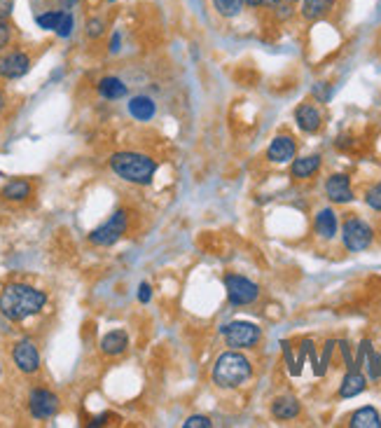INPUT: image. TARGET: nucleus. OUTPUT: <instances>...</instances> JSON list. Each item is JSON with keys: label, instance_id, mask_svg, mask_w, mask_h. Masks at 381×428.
Wrapping results in <instances>:
<instances>
[{"label": "nucleus", "instance_id": "e433bc0d", "mask_svg": "<svg viewBox=\"0 0 381 428\" xmlns=\"http://www.w3.org/2000/svg\"><path fill=\"white\" fill-rule=\"evenodd\" d=\"M286 3H299V0H286Z\"/></svg>", "mask_w": 381, "mask_h": 428}, {"label": "nucleus", "instance_id": "1a4fd4ad", "mask_svg": "<svg viewBox=\"0 0 381 428\" xmlns=\"http://www.w3.org/2000/svg\"><path fill=\"white\" fill-rule=\"evenodd\" d=\"M28 68L30 57L21 50H15L0 59V77H5V80H19V77L26 75Z\"/></svg>", "mask_w": 381, "mask_h": 428}, {"label": "nucleus", "instance_id": "393cba45", "mask_svg": "<svg viewBox=\"0 0 381 428\" xmlns=\"http://www.w3.org/2000/svg\"><path fill=\"white\" fill-rule=\"evenodd\" d=\"M59 19H61V10H47L35 17V21H38V26L42 30H57Z\"/></svg>", "mask_w": 381, "mask_h": 428}, {"label": "nucleus", "instance_id": "f257e3e1", "mask_svg": "<svg viewBox=\"0 0 381 428\" xmlns=\"http://www.w3.org/2000/svg\"><path fill=\"white\" fill-rule=\"evenodd\" d=\"M45 304V292L26 283H10L0 292V314L10 321H26L30 316L40 314Z\"/></svg>", "mask_w": 381, "mask_h": 428}, {"label": "nucleus", "instance_id": "cd10ccee", "mask_svg": "<svg viewBox=\"0 0 381 428\" xmlns=\"http://www.w3.org/2000/svg\"><path fill=\"white\" fill-rule=\"evenodd\" d=\"M12 33H15V28H12L10 19H8V17H0V52L8 50V47H10Z\"/></svg>", "mask_w": 381, "mask_h": 428}, {"label": "nucleus", "instance_id": "2f4dec72", "mask_svg": "<svg viewBox=\"0 0 381 428\" xmlns=\"http://www.w3.org/2000/svg\"><path fill=\"white\" fill-rule=\"evenodd\" d=\"M150 297H152V290H150V286L147 283H140V288H138V299L143 304H147L150 302Z\"/></svg>", "mask_w": 381, "mask_h": 428}, {"label": "nucleus", "instance_id": "f03ea898", "mask_svg": "<svg viewBox=\"0 0 381 428\" xmlns=\"http://www.w3.org/2000/svg\"><path fill=\"white\" fill-rule=\"evenodd\" d=\"M110 169L127 183H136V185H147L152 176L157 174V162L140 152H115L110 157Z\"/></svg>", "mask_w": 381, "mask_h": 428}, {"label": "nucleus", "instance_id": "7c9ffc66", "mask_svg": "<svg viewBox=\"0 0 381 428\" xmlns=\"http://www.w3.org/2000/svg\"><path fill=\"white\" fill-rule=\"evenodd\" d=\"M183 426H185V428H211L213 424H211V419H208V417H201V414H199V417H189Z\"/></svg>", "mask_w": 381, "mask_h": 428}, {"label": "nucleus", "instance_id": "423d86ee", "mask_svg": "<svg viewBox=\"0 0 381 428\" xmlns=\"http://www.w3.org/2000/svg\"><path fill=\"white\" fill-rule=\"evenodd\" d=\"M225 290L227 299L234 307H245V304H253L260 297V288L257 283H253L250 279L241 277V274H227L225 277Z\"/></svg>", "mask_w": 381, "mask_h": 428}, {"label": "nucleus", "instance_id": "39448f33", "mask_svg": "<svg viewBox=\"0 0 381 428\" xmlns=\"http://www.w3.org/2000/svg\"><path fill=\"white\" fill-rule=\"evenodd\" d=\"M220 335L232 348H255L262 339V330L250 321H232L220 328Z\"/></svg>", "mask_w": 381, "mask_h": 428}, {"label": "nucleus", "instance_id": "9b49d317", "mask_svg": "<svg viewBox=\"0 0 381 428\" xmlns=\"http://www.w3.org/2000/svg\"><path fill=\"white\" fill-rule=\"evenodd\" d=\"M325 194H328V199L335 201V204H349V201H353L351 178H349L346 174H333L325 180Z\"/></svg>", "mask_w": 381, "mask_h": 428}, {"label": "nucleus", "instance_id": "f8f14e48", "mask_svg": "<svg viewBox=\"0 0 381 428\" xmlns=\"http://www.w3.org/2000/svg\"><path fill=\"white\" fill-rule=\"evenodd\" d=\"M297 155V143L292 136H276L267 148V160L274 164H288Z\"/></svg>", "mask_w": 381, "mask_h": 428}, {"label": "nucleus", "instance_id": "b1692460", "mask_svg": "<svg viewBox=\"0 0 381 428\" xmlns=\"http://www.w3.org/2000/svg\"><path fill=\"white\" fill-rule=\"evenodd\" d=\"M243 5V0H213V10L225 19H234V17L241 15Z\"/></svg>", "mask_w": 381, "mask_h": 428}, {"label": "nucleus", "instance_id": "aec40b11", "mask_svg": "<svg viewBox=\"0 0 381 428\" xmlns=\"http://www.w3.org/2000/svg\"><path fill=\"white\" fill-rule=\"evenodd\" d=\"M155 101L150 99V96H133L131 101H129V113H131L133 120L138 122H147L155 118Z\"/></svg>", "mask_w": 381, "mask_h": 428}, {"label": "nucleus", "instance_id": "2eb2a0df", "mask_svg": "<svg viewBox=\"0 0 381 428\" xmlns=\"http://www.w3.org/2000/svg\"><path fill=\"white\" fill-rule=\"evenodd\" d=\"M321 155H306V157H299V160H292V167H290V176L297 180H306L311 176H316L321 171Z\"/></svg>", "mask_w": 381, "mask_h": 428}, {"label": "nucleus", "instance_id": "4468645a", "mask_svg": "<svg viewBox=\"0 0 381 428\" xmlns=\"http://www.w3.org/2000/svg\"><path fill=\"white\" fill-rule=\"evenodd\" d=\"M337 230H340V220H337V213L333 209H321L313 218V232H316L321 239L333 241L337 236Z\"/></svg>", "mask_w": 381, "mask_h": 428}, {"label": "nucleus", "instance_id": "473e14b6", "mask_svg": "<svg viewBox=\"0 0 381 428\" xmlns=\"http://www.w3.org/2000/svg\"><path fill=\"white\" fill-rule=\"evenodd\" d=\"M245 5H248V8H253V10H257V8H262L264 3H267V0H243Z\"/></svg>", "mask_w": 381, "mask_h": 428}, {"label": "nucleus", "instance_id": "c85d7f7f", "mask_svg": "<svg viewBox=\"0 0 381 428\" xmlns=\"http://www.w3.org/2000/svg\"><path fill=\"white\" fill-rule=\"evenodd\" d=\"M365 204L370 206L372 211H379V213H381V183L372 185V187L365 192Z\"/></svg>", "mask_w": 381, "mask_h": 428}, {"label": "nucleus", "instance_id": "bb28decb", "mask_svg": "<svg viewBox=\"0 0 381 428\" xmlns=\"http://www.w3.org/2000/svg\"><path fill=\"white\" fill-rule=\"evenodd\" d=\"M103 33H106V19H103V17H91L87 21V38L96 40V38H101Z\"/></svg>", "mask_w": 381, "mask_h": 428}, {"label": "nucleus", "instance_id": "f704fd0d", "mask_svg": "<svg viewBox=\"0 0 381 428\" xmlns=\"http://www.w3.org/2000/svg\"><path fill=\"white\" fill-rule=\"evenodd\" d=\"M3 108H5V96H3V91H0V113H3Z\"/></svg>", "mask_w": 381, "mask_h": 428}, {"label": "nucleus", "instance_id": "ddd939ff", "mask_svg": "<svg viewBox=\"0 0 381 428\" xmlns=\"http://www.w3.org/2000/svg\"><path fill=\"white\" fill-rule=\"evenodd\" d=\"M295 122H297V127L304 133H316L323 124V115L313 103H302V106H297V110H295Z\"/></svg>", "mask_w": 381, "mask_h": 428}, {"label": "nucleus", "instance_id": "4c0bfd02", "mask_svg": "<svg viewBox=\"0 0 381 428\" xmlns=\"http://www.w3.org/2000/svg\"><path fill=\"white\" fill-rule=\"evenodd\" d=\"M110 3H113V0H110Z\"/></svg>", "mask_w": 381, "mask_h": 428}, {"label": "nucleus", "instance_id": "f3484780", "mask_svg": "<svg viewBox=\"0 0 381 428\" xmlns=\"http://www.w3.org/2000/svg\"><path fill=\"white\" fill-rule=\"evenodd\" d=\"M335 8V0H302V8H299V15L304 17L306 21H318L323 17H328Z\"/></svg>", "mask_w": 381, "mask_h": 428}, {"label": "nucleus", "instance_id": "dca6fc26", "mask_svg": "<svg viewBox=\"0 0 381 428\" xmlns=\"http://www.w3.org/2000/svg\"><path fill=\"white\" fill-rule=\"evenodd\" d=\"M299 412H302V405H299V400L292 398V396H281V398H276L272 405V414L281 421H290L295 417H299Z\"/></svg>", "mask_w": 381, "mask_h": 428}, {"label": "nucleus", "instance_id": "412c9836", "mask_svg": "<svg viewBox=\"0 0 381 428\" xmlns=\"http://www.w3.org/2000/svg\"><path fill=\"white\" fill-rule=\"evenodd\" d=\"M351 428H381V414L374 407H360L351 414Z\"/></svg>", "mask_w": 381, "mask_h": 428}, {"label": "nucleus", "instance_id": "4be33fe9", "mask_svg": "<svg viewBox=\"0 0 381 428\" xmlns=\"http://www.w3.org/2000/svg\"><path fill=\"white\" fill-rule=\"evenodd\" d=\"M98 94H101L103 99H110V101L122 99V96H127V84L122 82L120 77L108 75V77H103V80L98 82Z\"/></svg>", "mask_w": 381, "mask_h": 428}, {"label": "nucleus", "instance_id": "7ed1b4c3", "mask_svg": "<svg viewBox=\"0 0 381 428\" xmlns=\"http://www.w3.org/2000/svg\"><path fill=\"white\" fill-rule=\"evenodd\" d=\"M250 375H253V365L236 348L234 351H225L213 365V384L220 389L241 387L243 382H248Z\"/></svg>", "mask_w": 381, "mask_h": 428}, {"label": "nucleus", "instance_id": "72a5a7b5", "mask_svg": "<svg viewBox=\"0 0 381 428\" xmlns=\"http://www.w3.org/2000/svg\"><path fill=\"white\" fill-rule=\"evenodd\" d=\"M118 45H120V33H115V35H113V42H110V52H118V50H120Z\"/></svg>", "mask_w": 381, "mask_h": 428}, {"label": "nucleus", "instance_id": "5701e85b", "mask_svg": "<svg viewBox=\"0 0 381 428\" xmlns=\"http://www.w3.org/2000/svg\"><path fill=\"white\" fill-rule=\"evenodd\" d=\"M30 192H33V187H30V183L24 178L10 180L8 185L3 187V197L8 201H24L30 197Z\"/></svg>", "mask_w": 381, "mask_h": 428}, {"label": "nucleus", "instance_id": "6ab92c4d", "mask_svg": "<svg viewBox=\"0 0 381 428\" xmlns=\"http://www.w3.org/2000/svg\"><path fill=\"white\" fill-rule=\"evenodd\" d=\"M127 346H129V337L124 330H113V333H108L101 339V351L106 356H120V353L127 351Z\"/></svg>", "mask_w": 381, "mask_h": 428}, {"label": "nucleus", "instance_id": "a211bd4d", "mask_svg": "<svg viewBox=\"0 0 381 428\" xmlns=\"http://www.w3.org/2000/svg\"><path fill=\"white\" fill-rule=\"evenodd\" d=\"M367 389V379L360 375V370H349L346 377L342 379L340 398H355Z\"/></svg>", "mask_w": 381, "mask_h": 428}, {"label": "nucleus", "instance_id": "0eeeda50", "mask_svg": "<svg viewBox=\"0 0 381 428\" xmlns=\"http://www.w3.org/2000/svg\"><path fill=\"white\" fill-rule=\"evenodd\" d=\"M127 225H129L127 211H115L108 223H103L101 227H96L91 232L89 241L94 243V246H113V243H118L122 236L127 234Z\"/></svg>", "mask_w": 381, "mask_h": 428}, {"label": "nucleus", "instance_id": "c756f323", "mask_svg": "<svg viewBox=\"0 0 381 428\" xmlns=\"http://www.w3.org/2000/svg\"><path fill=\"white\" fill-rule=\"evenodd\" d=\"M367 372H370V379H374V382L381 379V353H367Z\"/></svg>", "mask_w": 381, "mask_h": 428}, {"label": "nucleus", "instance_id": "a878e982", "mask_svg": "<svg viewBox=\"0 0 381 428\" xmlns=\"http://www.w3.org/2000/svg\"><path fill=\"white\" fill-rule=\"evenodd\" d=\"M73 26H75V19H73L71 12H64L61 10V19H59V26L54 33L59 35V38H68V35L73 33Z\"/></svg>", "mask_w": 381, "mask_h": 428}, {"label": "nucleus", "instance_id": "c9c22d12", "mask_svg": "<svg viewBox=\"0 0 381 428\" xmlns=\"http://www.w3.org/2000/svg\"><path fill=\"white\" fill-rule=\"evenodd\" d=\"M77 0H64V8H71V5H75Z\"/></svg>", "mask_w": 381, "mask_h": 428}, {"label": "nucleus", "instance_id": "9d476101", "mask_svg": "<svg viewBox=\"0 0 381 428\" xmlns=\"http://www.w3.org/2000/svg\"><path fill=\"white\" fill-rule=\"evenodd\" d=\"M12 358H15L17 368H19L21 372H26V375H33V372L40 370V353L30 339H21L19 344L15 346Z\"/></svg>", "mask_w": 381, "mask_h": 428}, {"label": "nucleus", "instance_id": "6e6552de", "mask_svg": "<svg viewBox=\"0 0 381 428\" xmlns=\"http://www.w3.org/2000/svg\"><path fill=\"white\" fill-rule=\"evenodd\" d=\"M28 409L35 419H52L59 412V398L47 389H33L28 396Z\"/></svg>", "mask_w": 381, "mask_h": 428}, {"label": "nucleus", "instance_id": "20e7f679", "mask_svg": "<svg viewBox=\"0 0 381 428\" xmlns=\"http://www.w3.org/2000/svg\"><path fill=\"white\" fill-rule=\"evenodd\" d=\"M374 230L358 216H349L342 225V243L349 253H362L372 246Z\"/></svg>", "mask_w": 381, "mask_h": 428}]
</instances>
